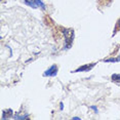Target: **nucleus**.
Masks as SVG:
<instances>
[{"instance_id":"nucleus-1","label":"nucleus","mask_w":120,"mask_h":120,"mask_svg":"<svg viewBox=\"0 0 120 120\" xmlns=\"http://www.w3.org/2000/svg\"><path fill=\"white\" fill-rule=\"evenodd\" d=\"M64 36H65V41H66L65 48H70V46L72 45L73 39H74V30L73 29H65L64 30Z\"/></svg>"},{"instance_id":"nucleus-2","label":"nucleus","mask_w":120,"mask_h":120,"mask_svg":"<svg viewBox=\"0 0 120 120\" xmlns=\"http://www.w3.org/2000/svg\"><path fill=\"white\" fill-rule=\"evenodd\" d=\"M25 3L29 6H31L32 8H37L38 6H40L41 8L44 9L45 6H44V3L41 1V0H24Z\"/></svg>"},{"instance_id":"nucleus-3","label":"nucleus","mask_w":120,"mask_h":120,"mask_svg":"<svg viewBox=\"0 0 120 120\" xmlns=\"http://www.w3.org/2000/svg\"><path fill=\"white\" fill-rule=\"evenodd\" d=\"M56 73H58V67H56V65H52L49 69H47L44 72V76H56Z\"/></svg>"},{"instance_id":"nucleus-4","label":"nucleus","mask_w":120,"mask_h":120,"mask_svg":"<svg viewBox=\"0 0 120 120\" xmlns=\"http://www.w3.org/2000/svg\"><path fill=\"white\" fill-rule=\"evenodd\" d=\"M95 64H89V65H84V66H81L79 67L78 69H76L75 71H73V72H88L89 70L91 69L92 67H94Z\"/></svg>"},{"instance_id":"nucleus-5","label":"nucleus","mask_w":120,"mask_h":120,"mask_svg":"<svg viewBox=\"0 0 120 120\" xmlns=\"http://www.w3.org/2000/svg\"><path fill=\"white\" fill-rule=\"evenodd\" d=\"M11 114H12V111L10 109L7 111H3V113H2V119H7L8 116H11Z\"/></svg>"},{"instance_id":"nucleus-6","label":"nucleus","mask_w":120,"mask_h":120,"mask_svg":"<svg viewBox=\"0 0 120 120\" xmlns=\"http://www.w3.org/2000/svg\"><path fill=\"white\" fill-rule=\"evenodd\" d=\"M105 63H116V62H120V56L117 58H111V59H107L104 61Z\"/></svg>"},{"instance_id":"nucleus-7","label":"nucleus","mask_w":120,"mask_h":120,"mask_svg":"<svg viewBox=\"0 0 120 120\" xmlns=\"http://www.w3.org/2000/svg\"><path fill=\"white\" fill-rule=\"evenodd\" d=\"M112 80L115 82H120V75L119 74H113L112 75Z\"/></svg>"},{"instance_id":"nucleus-8","label":"nucleus","mask_w":120,"mask_h":120,"mask_svg":"<svg viewBox=\"0 0 120 120\" xmlns=\"http://www.w3.org/2000/svg\"><path fill=\"white\" fill-rule=\"evenodd\" d=\"M91 109H94V112H95V113H98V109H97V107H94V106H91V107H90Z\"/></svg>"},{"instance_id":"nucleus-9","label":"nucleus","mask_w":120,"mask_h":120,"mask_svg":"<svg viewBox=\"0 0 120 120\" xmlns=\"http://www.w3.org/2000/svg\"><path fill=\"white\" fill-rule=\"evenodd\" d=\"M64 109V106H63V103H61V110H63Z\"/></svg>"},{"instance_id":"nucleus-10","label":"nucleus","mask_w":120,"mask_h":120,"mask_svg":"<svg viewBox=\"0 0 120 120\" xmlns=\"http://www.w3.org/2000/svg\"><path fill=\"white\" fill-rule=\"evenodd\" d=\"M118 27H119V29H120V19H119V21H118Z\"/></svg>"}]
</instances>
